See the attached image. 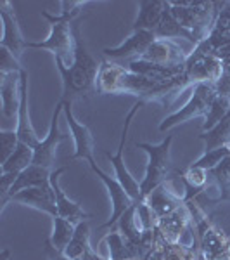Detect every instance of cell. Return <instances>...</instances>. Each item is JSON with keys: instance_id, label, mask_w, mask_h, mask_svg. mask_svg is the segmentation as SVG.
Listing matches in <instances>:
<instances>
[{"instance_id": "obj_1", "label": "cell", "mask_w": 230, "mask_h": 260, "mask_svg": "<svg viewBox=\"0 0 230 260\" xmlns=\"http://www.w3.org/2000/svg\"><path fill=\"white\" fill-rule=\"evenodd\" d=\"M57 70L62 78V101H73L78 95H85L90 92H97V77L100 71V64L83 44L80 30L74 24V57L69 66L64 64L62 59L56 57Z\"/></svg>"}, {"instance_id": "obj_2", "label": "cell", "mask_w": 230, "mask_h": 260, "mask_svg": "<svg viewBox=\"0 0 230 260\" xmlns=\"http://www.w3.org/2000/svg\"><path fill=\"white\" fill-rule=\"evenodd\" d=\"M62 12L59 16H52L47 11H42V16L49 21L50 33L44 42H28V49H45L54 54V57L62 59L64 64L73 62L74 57V24L73 21L82 12L87 2H61Z\"/></svg>"}, {"instance_id": "obj_3", "label": "cell", "mask_w": 230, "mask_h": 260, "mask_svg": "<svg viewBox=\"0 0 230 260\" xmlns=\"http://www.w3.org/2000/svg\"><path fill=\"white\" fill-rule=\"evenodd\" d=\"M225 2H190V0H180V2H170L171 14L180 23L183 30L194 35L198 45L210 37L215 26Z\"/></svg>"}, {"instance_id": "obj_4", "label": "cell", "mask_w": 230, "mask_h": 260, "mask_svg": "<svg viewBox=\"0 0 230 260\" xmlns=\"http://www.w3.org/2000/svg\"><path fill=\"white\" fill-rule=\"evenodd\" d=\"M173 136L168 134L161 144H147V142H135V148L144 149L149 156L145 175L140 182V201H144L154 189L171 179V163H170V146Z\"/></svg>"}, {"instance_id": "obj_5", "label": "cell", "mask_w": 230, "mask_h": 260, "mask_svg": "<svg viewBox=\"0 0 230 260\" xmlns=\"http://www.w3.org/2000/svg\"><path fill=\"white\" fill-rule=\"evenodd\" d=\"M216 95H218V92H216L215 83H199V85H196L190 99L187 101L178 111L166 116V118L161 121L160 130L161 132H166V130L173 128L175 125H180L183 121L198 118V116H208L210 108Z\"/></svg>"}, {"instance_id": "obj_6", "label": "cell", "mask_w": 230, "mask_h": 260, "mask_svg": "<svg viewBox=\"0 0 230 260\" xmlns=\"http://www.w3.org/2000/svg\"><path fill=\"white\" fill-rule=\"evenodd\" d=\"M223 75V62L213 52L201 49L199 45L194 52L189 54L183 66V78L187 85H199V83H216Z\"/></svg>"}, {"instance_id": "obj_7", "label": "cell", "mask_w": 230, "mask_h": 260, "mask_svg": "<svg viewBox=\"0 0 230 260\" xmlns=\"http://www.w3.org/2000/svg\"><path fill=\"white\" fill-rule=\"evenodd\" d=\"M144 104H145L144 101L137 99L135 103H133V106L130 108V111H128L127 118H125V127H123V134H121L118 153L111 154V153H107V151H104L106 158L112 163V167H114L116 180H118L121 186L125 187V191L128 192V196H130V198L135 201V203H139V201H140V182H139V180H135V177H132V174L128 172L127 167H125L123 151H125V141H127V134H128V128H130V123H132L133 116H135V113L139 111L140 108L144 106Z\"/></svg>"}, {"instance_id": "obj_8", "label": "cell", "mask_w": 230, "mask_h": 260, "mask_svg": "<svg viewBox=\"0 0 230 260\" xmlns=\"http://www.w3.org/2000/svg\"><path fill=\"white\" fill-rule=\"evenodd\" d=\"M196 231L199 251L204 260H230V241L225 238L223 231L210 224L206 217H203V220H196Z\"/></svg>"}, {"instance_id": "obj_9", "label": "cell", "mask_w": 230, "mask_h": 260, "mask_svg": "<svg viewBox=\"0 0 230 260\" xmlns=\"http://www.w3.org/2000/svg\"><path fill=\"white\" fill-rule=\"evenodd\" d=\"M64 111V103L59 99V103L56 104V110L52 113V120H50V128L47 136L44 137L39 146L35 149V156H33V165H40L45 169H54V163H56V154H57V146L62 142L68 136L59 132V116Z\"/></svg>"}, {"instance_id": "obj_10", "label": "cell", "mask_w": 230, "mask_h": 260, "mask_svg": "<svg viewBox=\"0 0 230 260\" xmlns=\"http://www.w3.org/2000/svg\"><path fill=\"white\" fill-rule=\"evenodd\" d=\"M158 40V37L154 35V31L149 30H133V33L128 37L121 45L114 49H104L102 54L109 61L116 62H127L133 59H140L150 45Z\"/></svg>"}, {"instance_id": "obj_11", "label": "cell", "mask_w": 230, "mask_h": 260, "mask_svg": "<svg viewBox=\"0 0 230 260\" xmlns=\"http://www.w3.org/2000/svg\"><path fill=\"white\" fill-rule=\"evenodd\" d=\"M62 101V99H61ZM64 103V115L66 121L69 125L71 136L74 139V153L71 160H94V151H95V139L92 136L90 128L83 123H78L73 115V101H62Z\"/></svg>"}, {"instance_id": "obj_12", "label": "cell", "mask_w": 230, "mask_h": 260, "mask_svg": "<svg viewBox=\"0 0 230 260\" xmlns=\"http://www.w3.org/2000/svg\"><path fill=\"white\" fill-rule=\"evenodd\" d=\"M89 165H90V169L94 170V174L99 175V179L102 180V184L106 186L107 192H109L111 205H112V213H111V219L107 220L106 224L102 225V228H112V225H114L116 222L120 220V217L123 215V213L127 212L128 208L135 205V201H133L130 196H128V192L125 191V187L121 186L118 180L109 177V175L104 174V172L100 170V167H97L95 160L89 161Z\"/></svg>"}, {"instance_id": "obj_13", "label": "cell", "mask_w": 230, "mask_h": 260, "mask_svg": "<svg viewBox=\"0 0 230 260\" xmlns=\"http://www.w3.org/2000/svg\"><path fill=\"white\" fill-rule=\"evenodd\" d=\"M0 19L4 24V37L0 40V47L9 49L18 59H21L24 49H28V42L23 39V33L18 26V18H16V12L9 0L0 2Z\"/></svg>"}, {"instance_id": "obj_14", "label": "cell", "mask_w": 230, "mask_h": 260, "mask_svg": "<svg viewBox=\"0 0 230 260\" xmlns=\"http://www.w3.org/2000/svg\"><path fill=\"white\" fill-rule=\"evenodd\" d=\"M187 57H189V54L183 52V49L180 45H177L171 40L158 39L140 59L154 62V64H161V66H182V64H185Z\"/></svg>"}, {"instance_id": "obj_15", "label": "cell", "mask_w": 230, "mask_h": 260, "mask_svg": "<svg viewBox=\"0 0 230 260\" xmlns=\"http://www.w3.org/2000/svg\"><path fill=\"white\" fill-rule=\"evenodd\" d=\"M21 104H19V111H18V127H16V132H18V137L21 142L28 144L30 148L35 149L40 142V137L36 136L35 128L31 125L30 120V110H28V71L23 70L21 71Z\"/></svg>"}, {"instance_id": "obj_16", "label": "cell", "mask_w": 230, "mask_h": 260, "mask_svg": "<svg viewBox=\"0 0 230 260\" xmlns=\"http://www.w3.org/2000/svg\"><path fill=\"white\" fill-rule=\"evenodd\" d=\"M64 172H66V167H59V169H56L52 172V175H50V186H52L54 194H56L57 213H59L62 219H68L69 222H73V224H80L82 220L89 219L90 215L83 210L78 203L71 201L68 196L64 194V191L61 189L59 177H61V174H64Z\"/></svg>"}, {"instance_id": "obj_17", "label": "cell", "mask_w": 230, "mask_h": 260, "mask_svg": "<svg viewBox=\"0 0 230 260\" xmlns=\"http://www.w3.org/2000/svg\"><path fill=\"white\" fill-rule=\"evenodd\" d=\"M190 219H192V210H190L189 203H185V205H182L180 208H177L173 213L160 219L156 228L161 233V236L168 243H178L180 234L183 231L192 228Z\"/></svg>"}, {"instance_id": "obj_18", "label": "cell", "mask_w": 230, "mask_h": 260, "mask_svg": "<svg viewBox=\"0 0 230 260\" xmlns=\"http://www.w3.org/2000/svg\"><path fill=\"white\" fill-rule=\"evenodd\" d=\"M9 201H18L26 207H31L35 210H40L44 213H49L50 217L59 215L57 213L56 205V194L54 189H42V187H30V189H23L16 194H12Z\"/></svg>"}, {"instance_id": "obj_19", "label": "cell", "mask_w": 230, "mask_h": 260, "mask_svg": "<svg viewBox=\"0 0 230 260\" xmlns=\"http://www.w3.org/2000/svg\"><path fill=\"white\" fill-rule=\"evenodd\" d=\"M21 73L0 75V99H2V113L6 118H18L21 104Z\"/></svg>"}, {"instance_id": "obj_20", "label": "cell", "mask_w": 230, "mask_h": 260, "mask_svg": "<svg viewBox=\"0 0 230 260\" xmlns=\"http://www.w3.org/2000/svg\"><path fill=\"white\" fill-rule=\"evenodd\" d=\"M62 255L69 260H104L102 257H99L90 246L89 222L82 220L80 224H76V231H74L73 240L69 241L66 250L62 251Z\"/></svg>"}, {"instance_id": "obj_21", "label": "cell", "mask_w": 230, "mask_h": 260, "mask_svg": "<svg viewBox=\"0 0 230 260\" xmlns=\"http://www.w3.org/2000/svg\"><path fill=\"white\" fill-rule=\"evenodd\" d=\"M168 182L163 184V186H160L158 189H154L147 198L144 200L145 203H147L149 207L154 210V213L160 217V219L170 215V213H173L177 208H180L182 205H185V201H183L180 196H177L173 191L170 189Z\"/></svg>"}, {"instance_id": "obj_22", "label": "cell", "mask_w": 230, "mask_h": 260, "mask_svg": "<svg viewBox=\"0 0 230 260\" xmlns=\"http://www.w3.org/2000/svg\"><path fill=\"white\" fill-rule=\"evenodd\" d=\"M54 170L45 169V167L40 165H31L28 169H24L16 179L14 186L11 187L9 198L16 192L23 191V189H30V187H42V189H52L50 186V175H52Z\"/></svg>"}, {"instance_id": "obj_23", "label": "cell", "mask_w": 230, "mask_h": 260, "mask_svg": "<svg viewBox=\"0 0 230 260\" xmlns=\"http://www.w3.org/2000/svg\"><path fill=\"white\" fill-rule=\"evenodd\" d=\"M166 7H168V2H160V0H142L139 2V16L133 23V30L154 31L158 24L161 23Z\"/></svg>"}, {"instance_id": "obj_24", "label": "cell", "mask_w": 230, "mask_h": 260, "mask_svg": "<svg viewBox=\"0 0 230 260\" xmlns=\"http://www.w3.org/2000/svg\"><path fill=\"white\" fill-rule=\"evenodd\" d=\"M104 241L109 245V260H142L140 246L132 243L120 231L107 234Z\"/></svg>"}, {"instance_id": "obj_25", "label": "cell", "mask_w": 230, "mask_h": 260, "mask_svg": "<svg viewBox=\"0 0 230 260\" xmlns=\"http://www.w3.org/2000/svg\"><path fill=\"white\" fill-rule=\"evenodd\" d=\"M154 35L158 37V39L161 40H171V39H185L189 40L190 44H194L196 47H198V42H196L194 35L189 33L187 30H183L180 26V23H178L177 19H175V16L171 14V6L168 2V7H166L165 14H163L161 18V23L158 24V28L154 30Z\"/></svg>"}, {"instance_id": "obj_26", "label": "cell", "mask_w": 230, "mask_h": 260, "mask_svg": "<svg viewBox=\"0 0 230 260\" xmlns=\"http://www.w3.org/2000/svg\"><path fill=\"white\" fill-rule=\"evenodd\" d=\"M54 222V229H52V236H50V248L56 250L57 253H62L66 250V246L69 245V241L73 240L74 231H76V224L69 222L68 219H62L61 215L52 217Z\"/></svg>"}, {"instance_id": "obj_27", "label": "cell", "mask_w": 230, "mask_h": 260, "mask_svg": "<svg viewBox=\"0 0 230 260\" xmlns=\"http://www.w3.org/2000/svg\"><path fill=\"white\" fill-rule=\"evenodd\" d=\"M201 139L204 141V151L218 149L221 146L230 144V108L227 115L221 118L211 130L203 132Z\"/></svg>"}, {"instance_id": "obj_28", "label": "cell", "mask_w": 230, "mask_h": 260, "mask_svg": "<svg viewBox=\"0 0 230 260\" xmlns=\"http://www.w3.org/2000/svg\"><path fill=\"white\" fill-rule=\"evenodd\" d=\"M208 175H210L208 170L198 169V167H194V165L187 167V169L182 172V182L187 191V194L183 196L185 203H189L194 196H198L199 192L204 189V186H206V182H208Z\"/></svg>"}, {"instance_id": "obj_29", "label": "cell", "mask_w": 230, "mask_h": 260, "mask_svg": "<svg viewBox=\"0 0 230 260\" xmlns=\"http://www.w3.org/2000/svg\"><path fill=\"white\" fill-rule=\"evenodd\" d=\"M33 156H35V151H33V148H30L28 144H24V142L19 141L18 148H16L14 153L11 154L9 160L2 163L0 172H2V174H9V172L21 174V172H23L24 169H28V167L33 163Z\"/></svg>"}, {"instance_id": "obj_30", "label": "cell", "mask_w": 230, "mask_h": 260, "mask_svg": "<svg viewBox=\"0 0 230 260\" xmlns=\"http://www.w3.org/2000/svg\"><path fill=\"white\" fill-rule=\"evenodd\" d=\"M118 231H120L121 234H123V236H127L132 243H135V245H140L142 236H144L145 231H142L140 222H139V219H137L135 205L128 208V210L120 217Z\"/></svg>"}, {"instance_id": "obj_31", "label": "cell", "mask_w": 230, "mask_h": 260, "mask_svg": "<svg viewBox=\"0 0 230 260\" xmlns=\"http://www.w3.org/2000/svg\"><path fill=\"white\" fill-rule=\"evenodd\" d=\"M228 108H230L228 95H221V94L216 95L211 104V108H210V113H208V116H206V121L203 123V132H208V130H211L215 127V125L227 115Z\"/></svg>"}, {"instance_id": "obj_32", "label": "cell", "mask_w": 230, "mask_h": 260, "mask_svg": "<svg viewBox=\"0 0 230 260\" xmlns=\"http://www.w3.org/2000/svg\"><path fill=\"white\" fill-rule=\"evenodd\" d=\"M227 156H230V146H221L218 149H211V151H204V154L196 160L192 165L198 167V169H204V170H213L215 167H218L221 161Z\"/></svg>"}, {"instance_id": "obj_33", "label": "cell", "mask_w": 230, "mask_h": 260, "mask_svg": "<svg viewBox=\"0 0 230 260\" xmlns=\"http://www.w3.org/2000/svg\"><path fill=\"white\" fill-rule=\"evenodd\" d=\"M220 184V200H230V156L225 158L218 167L208 172Z\"/></svg>"}, {"instance_id": "obj_34", "label": "cell", "mask_w": 230, "mask_h": 260, "mask_svg": "<svg viewBox=\"0 0 230 260\" xmlns=\"http://www.w3.org/2000/svg\"><path fill=\"white\" fill-rule=\"evenodd\" d=\"M24 68L21 66V61L9 49L0 47V75H9V73H21Z\"/></svg>"}, {"instance_id": "obj_35", "label": "cell", "mask_w": 230, "mask_h": 260, "mask_svg": "<svg viewBox=\"0 0 230 260\" xmlns=\"http://www.w3.org/2000/svg\"><path fill=\"white\" fill-rule=\"evenodd\" d=\"M0 144H2V163L11 158L19 144V137L16 130H2L0 132Z\"/></svg>"}, {"instance_id": "obj_36", "label": "cell", "mask_w": 230, "mask_h": 260, "mask_svg": "<svg viewBox=\"0 0 230 260\" xmlns=\"http://www.w3.org/2000/svg\"><path fill=\"white\" fill-rule=\"evenodd\" d=\"M199 260H204V257H203V255H201V251H199Z\"/></svg>"}, {"instance_id": "obj_37", "label": "cell", "mask_w": 230, "mask_h": 260, "mask_svg": "<svg viewBox=\"0 0 230 260\" xmlns=\"http://www.w3.org/2000/svg\"><path fill=\"white\" fill-rule=\"evenodd\" d=\"M7 260H12V258H7Z\"/></svg>"}]
</instances>
